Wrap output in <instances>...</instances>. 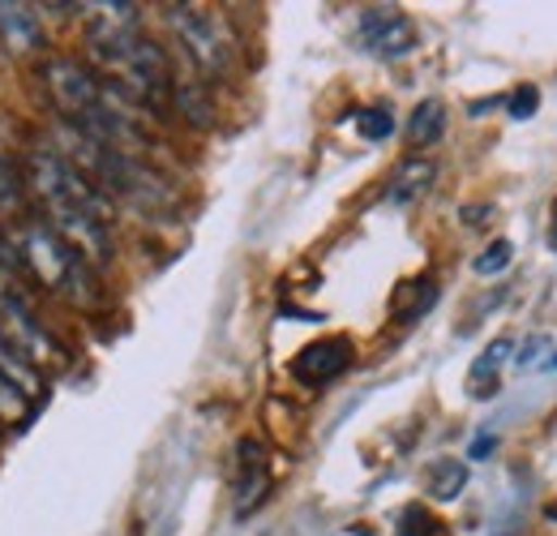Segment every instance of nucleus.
Wrapping results in <instances>:
<instances>
[{
    "label": "nucleus",
    "instance_id": "f257e3e1",
    "mask_svg": "<svg viewBox=\"0 0 557 536\" xmlns=\"http://www.w3.org/2000/svg\"><path fill=\"white\" fill-rule=\"evenodd\" d=\"M90 17V61L99 77L125 95L138 112H163L172 103V65L163 48L141 35L138 4H86Z\"/></svg>",
    "mask_w": 557,
    "mask_h": 536
},
{
    "label": "nucleus",
    "instance_id": "f03ea898",
    "mask_svg": "<svg viewBox=\"0 0 557 536\" xmlns=\"http://www.w3.org/2000/svg\"><path fill=\"white\" fill-rule=\"evenodd\" d=\"M26 176L35 198L48 210V228L77 249L90 267H108L116 254L112 236V202L103 198L57 146H35L26 155Z\"/></svg>",
    "mask_w": 557,
    "mask_h": 536
},
{
    "label": "nucleus",
    "instance_id": "7ed1b4c3",
    "mask_svg": "<svg viewBox=\"0 0 557 536\" xmlns=\"http://www.w3.org/2000/svg\"><path fill=\"white\" fill-rule=\"evenodd\" d=\"M44 82H48V95H52L61 121L73 125L77 134L95 137L134 159H141V150H150V134L141 130L138 108L125 95H116L95 69L70 61V57H57L44 65Z\"/></svg>",
    "mask_w": 557,
    "mask_h": 536
},
{
    "label": "nucleus",
    "instance_id": "20e7f679",
    "mask_svg": "<svg viewBox=\"0 0 557 536\" xmlns=\"http://www.w3.org/2000/svg\"><path fill=\"white\" fill-rule=\"evenodd\" d=\"M57 150H61L108 202H121V206L138 210L146 219H172V215H176V190H172L146 159L121 155V150L95 142V137L77 134L65 121L57 125Z\"/></svg>",
    "mask_w": 557,
    "mask_h": 536
},
{
    "label": "nucleus",
    "instance_id": "39448f33",
    "mask_svg": "<svg viewBox=\"0 0 557 536\" xmlns=\"http://www.w3.org/2000/svg\"><path fill=\"white\" fill-rule=\"evenodd\" d=\"M22 263L35 270L39 283H48L57 296H65L77 309H90L99 301V283H95V267L70 249L48 223H26L22 245H17Z\"/></svg>",
    "mask_w": 557,
    "mask_h": 536
},
{
    "label": "nucleus",
    "instance_id": "423d86ee",
    "mask_svg": "<svg viewBox=\"0 0 557 536\" xmlns=\"http://www.w3.org/2000/svg\"><path fill=\"white\" fill-rule=\"evenodd\" d=\"M163 22L172 39L181 44L185 61L198 69L202 77L219 82L236 69V35L227 17L210 4H163Z\"/></svg>",
    "mask_w": 557,
    "mask_h": 536
},
{
    "label": "nucleus",
    "instance_id": "0eeeda50",
    "mask_svg": "<svg viewBox=\"0 0 557 536\" xmlns=\"http://www.w3.org/2000/svg\"><path fill=\"white\" fill-rule=\"evenodd\" d=\"M0 343L22 356L26 365H65L70 352L52 339V331L30 314V305L17 292H0Z\"/></svg>",
    "mask_w": 557,
    "mask_h": 536
},
{
    "label": "nucleus",
    "instance_id": "6e6552de",
    "mask_svg": "<svg viewBox=\"0 0 557 536\" xmlns=\"http://www.w3.org/2000/svg\"><path fill=\"white\" fill-rule=\"evenodd\" d=\"M356 44H360V52H369V57L399 61V57L412 52L417 26H412V17H408L404 9H395V4H369V9H360V17H356Z\"/></svg>",
    "mask_w": 557,
    "mask_h": 536
},
{
    "label": "nucleus",
    "instance_id": "1a4fd4ad",
    "mask_svg": "<svg viewBox=\"0 0 557 536\" xmlns=\"http://www.w3.org/2000/svg\"><path fill=\"white\" fill-rule=\"evenodd\" d=\"M271 494V468H267V451L253 438H240L236 447V476H232V511L236 520L253 515Z\"/></svg>",
    "mask_w": 557,
    "mask_h": 536
},
{
    "label": "nucleus",
    "instance_id": "9d476101",
    "mask_svg": "<svg viewBox=\"0 0 557 536\" xmlns=\"http://www.w3.org/2000/svg\"><path fill=\"white\" fill-rule=\"evenodd\" d=\"M348 365H351V343L344 336H331V339L309 343V348H300V356L292 361V378H296L300 387H326V382H335Z\"/></svg>",
    "mask_w": 557,
    "mask_h": 536
},
{
    "label": "nucleus",
    "instance_id": "9b49d317",
    "mask_svg": "<svg viewBox=\"0 0 557 536\" xmlns=\"http://www.w3.org/2000/svg\"><path fill=\"white\" fill-rule=\"evenodd\" d=\"M39 391H44L39 387V374L0 343V416L4 421L30 416V403L39 400Z\"/></svg>",
    "mask_w": 557,
    "mask_h": 536
},
{
    "label": "nucleus",
    "instance_id": "f8f14e48",
    "mask_svg": "<svg viewBox=\"0 0 557 536\" xmlns=\"http://www.w3.org/2000/svg\"><path fill=\"white\" fill-rule=\"evenodd\" d=\"M0 44L22 57V52H35L44 44V17H39V4H4L0 0Z\"/></svg>",
    "mask_w": 557,
    "mask_h": 536
},
{
    "label": "nucleus",
    "instance_id": "ddd939ff",
    "mask_svg": "<svg viewBox=\"0 0 557 536\" xmlns=\"http://www.w3.org/2000/svg\"><path fill=\"white\" fill-rule=\"evenodd\" d=\"M433 181H437V163H433V159H404L399 172L391 176L386 198L395 202V206H408V202H417Z\"/></svg>",
    "mask_w": 557,
    "mask_h": 536
},
{
    "label": "nucleus",
    "instance_id": "4468645a",
    "mask_svg": "<svg viewBox=\"0 0 557 536\" xmlns=\"http://www.w3.org/2000/svg\"><path fill=\"white\" fill-rule=\"evenodd\" d=\"M510 352H515L510 339H493L485 352L476 356V365H472V374H468V387H472L476 400H488V395L497 391V374H502V365H506Z\"/></svg>",
    "mask_w": 557,
    "mask_h": 536
},
{
    "label": "nucleus",
    "instance_id": "2eb2a0df",
    "mask_svg": "<svg viewBox=\"0 0 557 536\" xmlns=\"http://www.w3.org/2000/svg\"><path fill=\"white\" fill-rule=\"evenodd\" d=\"M463 485H468V464L463 460H437L424 476V489H429L433 502H455L463 494Z\"/></svg>",
    "mask_w": 557,
    "mask_h": 536
},
{
    "label": "nucleus",
    "instance_id": "dca6fc26",
    "mask_svg": "<svg viewBox=\"0 0 557 536\" xmlns=\"http://www.w3.org/2000/svg\"><path fill=\"white\" fill-rule=\"evenodd\" d=\"M442 134H446V108H442V99L417 103V112L408 117V142L412 146H437Z\"/></svg>",
    "mask_w": 557,
    "mask_h": 536
},
{
    "label": "nucleus",
    "instance_id": "f3484780",
    "mask_svg": "<svg viewBox=\"0 0 557 536\" xmlns=\"http://www.w3.org/2000/svg\"><path fill=\"white\" fill-rule=\"evenodd\" d=\"M172 103L194 121V125H202L207 130L210 121H214V112H210V99L207 90H202V82H172Z\"/></svg>",
    "mask_w": 557,
    "mask_h": 536
},
{
    "label": "nucleus",
    "instance_id": "a211bd4d",
    "mask_svg": "<svg viewBox=\"0 0 557 536\" xmlns=\"http://www.w3.org/2000/svg\"><path fill=\"white\" fill-rule=\"evenodd\" d=\"M433 301H437V283H433V279H412V283L399 288V296H395V314H399L404 322H412V318H420Z\"/></svg>",
    "mask_w": 557,
    "mask_h": 536
},
{
    "label": "nucleus",
    "instance_id": "6ab92c4d",
    "mask_svg": "<svg viewBox=\"0 0 557 536\" xmlns=\"http://www.w3.org/2000/svg\"><path fill=\"white\" fill-rule=\"evenodd\" d=\"M510 263H515V245L502 236V241H493V245H488L485 254H476V258H472V270H476L481 279H488V275H502Z\"/></svg>",
    "mask_w": 557,
    "mask_h": 536
},
{
    "label": "nucleus",
    "instance_id": "aec40b11",
    "mask_svg": "<svg viewBox=\"0 0 557 536\" xmlns=\"http://www.w3.org/2000/svg\"><path fill=\"white\" fill-rule=\"evenodd\" d=\"M356 130L364 142H386L395 134V117L386 108H364V112H356Z\"/></svg>",
    "mask_w": 557,
    "mask_h": 536
},
{
    "label": "nucleus",
    "instance_id": "412c9836",
    "mask_svg": "<svg viewBox=\"0 0 557 536\" xmlns=\"http://www.w3.org/2000/svg\"><path fill=\"white\" fill-rule=\"evenodd\" d=\"M433 533H437V520H433L420 502L399 511V536H433Z\"/></svg>",
    "mask_w": 557,
    "mask_h": 536
},
{
    "label": "nucleus",
    "instance_id": "4be33fe9",
    "mask_svg": "<svg viewBox=\"0 0 557 536\" xmlns=\"http://www.w3.org/2000/svg\"><path fill=\"white\" fill-rule=\"evenodd\" d=\"M536 108H541V90L536 86H515V95L506 99V117L510 121H528V117H536Z\"/></svg>",
    "mask_w": 557,
    "mask_h": 536
},
{
    "label": "nucleus",
    "instance_id": "5701e85b",
    "mask_svg": "<svg viewBox=\"0 0 557 536\" xmlns=\"http://www.w3.org/2000/svg\"><path fill=\"white\" fill-rule=\"evenodd\" d=\"M488 451H493V434H481V438L472 442V455H468V460H485Z\"/></svg>",
    "mask_w": 557,
    "mask_h": 536
},
{
    "label": "nucleus",
    "instance_id": "b1692460",
    "mask_svg": "<svg viewBox=\"0 0 557 536\" xmlns=\"http://www.w3.org/2000/svg\"><path fill=\"white\" fill-rule=\"evenodd\" d=\"M549 245L557 249V202H554V228H549Z\"/></svg>",
    "mask_w": 557,
    "mask_h": 536
},
{
    "label": "nucleus",
    "instance_id": "393cba45",
    "mask_svg": "<svg viewBox=\"0 0 557 536\" xmlns=\"http://www.w3.org/2000/svg\"><path fill=\"white\" fill-rule=\"evenodd\" d=\"M159 536H168V533H159Z\"/></svg>",
    "mask_w": 557,
    "mask_h": 536
}]
</instances>
